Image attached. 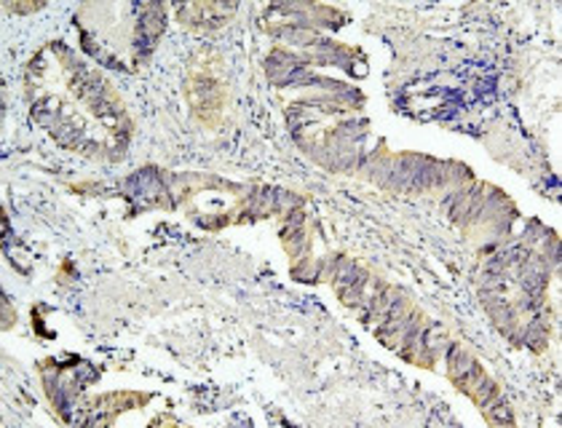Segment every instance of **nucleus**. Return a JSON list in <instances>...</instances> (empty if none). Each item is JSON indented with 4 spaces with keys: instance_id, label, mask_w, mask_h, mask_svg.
Wrapping results in <instances>:
<instances>
[{
    "instance_id": "f03ea898",
    "label": "nucleus",
    "mask_w": 562,
    "mask_h": 428,
    "mask_svg": "<svg viewBox=\"0 0 562 428\" xmlns=\"http://www.w3.org/2000/svg\"><path fill=\"white\" fill-rule=\"evenodd\" d=\"M188 100H191L193 119H199L204 126H217L220 113L225 105V89L217 81L215 72H191L188 81Z\"/></svg>"
},
{
    "instance_id": "f257e3e1",
    "label": "nucleus",
    "mask_w": 562,
    "mask_h": 428,
    "mask_svg": "<svg viewBox=\"0 0 562 428\" xmlns=\"http://www.w3.org/2000/svg\"><path fill=\"white\" fill-rule=\"evenodd\" d=\"M448 375L450 381L456 383V388L461 391V394H467L469 399L482 409L487 424L491 426L515 424V415H512V407L506 405L498 383L487 375L485 367L476 362L467 348L456 346V342L448 353Z\"/></svg>"
}]
</instances>
